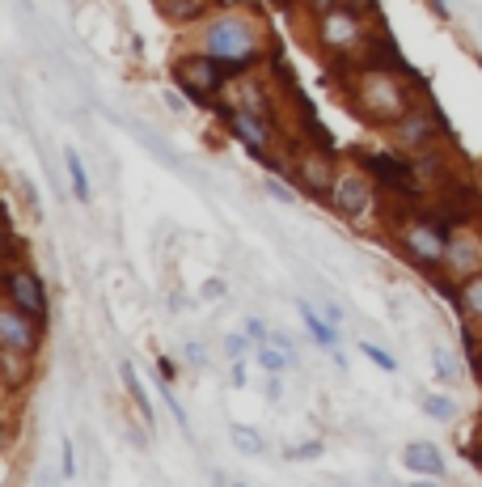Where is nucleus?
Instances as JSON below:
<instances>
[{"instance_id":"1","label":"nucleus","mask_w":482,"mask_h":487,"mask_svg":"<svg viewBox=\"0 0 482 487\" xmlns=\"http://www.w3.org/2000/svg\"><path fill=\"white\" fill-rule=\"evenodd\" d=\"M204 51L212 60H221L224 69H250V64H259V51L262 42L254 34L246 17H221V22H212L204 30Z\"/></svg>"},{"instance_id":"2","label":"nucleus","mask_w":482,"mask_h":487,"mask_svg":"<svg viewBox=\"0 0 482 487\" xmlns=\"http://www.w3.org/2000/svg\"><path fill=\"white\" fill-rule=\"evenodd\" d=\"M359 111L377 119V124H402L411 115V97L402 89V81L389 69H368L359 77Z\"/></svg>"},{"instance_id":"3","label":"nucleus","mask_w":482,"mask_h":487,"mask_svg":"<svg viewBox=\"0 0 482 487\" xmlns=\"http://www.w3.org/2000/svg\"><path fill=\"white\" fill-rule=\"evenodd\" d=\"M5 292H9V306H17L22 314H30L39 322L47 318V289L34 276V267H22V263L5 267Z\"/></svg>"},{"instance_id":"4","label":"nucleus","mask_w":482,"mask_h":487,"mask_svg":"<svg viewBox=\"0 0 482 487\" xmlns=\"http://www.w3.org/2000/svg\"><path fill=\"white\" fill-rule=\"evenodd\" d=\"M402 242H406V251H411L419 263L432 267V263H441V259H444L453 234L444 229V221H427V216H419V221L402 225Z\"/></svg>"},{"instance_id":"5","label":"nucleus","mask_w":482,"mask_h":487,"mask_svg":"<svg viewBox=\"0 0 482 487\" xmlns=\"http://www.w3.org/2000/svg\"><path fill=\"white\" fill-rule=\"evenodd\" d=\"M317 39H322L326 51H351V47L364 39V22H359L347 5H334V9H326L322 22H317Z\"/></svg>"},{"instance_id":"6","label":"nucleus","mask_w":482,"mask_h":487,"mask_svg":"<svg viewBox=\"0 0 482 487\" xmlns=\"http://www.w3.org/2000/svg\"><path fill=\"white\" fill-rule=\"evenodd\" d=\"M39 326H42L39 318L22 314L17 306L0 309V344H5V348H14V352H22V356H39V344H42Z\"/></svg>"},{"instance_id":"7","label":"nucleus","mask_w":482,"mask_h":487,"mask_svg":"<svg viewBox=\"0 0 482 487\" xmlns=\"http://www.w3.org/2000/svg\"><path fill=\"white\" fill-rule=\"evenodd\" d=\"M221 60L212 56H195V60H182L178 69H174V77H178L182 94H191V102H204L207 94H216L221 89Z\"/></svg>"},{"instance_id":"8","label":"nucleus","mask_w":482,"mask_h":487,"mask_svg":"<svg viewBox=\"0 0 482 487\" xmlns=\"http://www.w3.org/2000/svg\"><path fill=\"white\" fill-rule=\"evenodd\" d=\"M372 182L364 179V174H356V170H347V174H339L331 187V199L334 208L343 212V216H364V212L372 208Z\"/></svg>"},{"instance_id":"9","label":"nucleus","mask_w":482,"mask_h":487,"mask_svg":"<svg viewBox=\"0 0 482 487\" xmlns=\"http://www.w3.org/2000/svg\"><path fill=\"white\" fill-rule=\"evenodd\" d=\"M229 127H233V136L246 144L250 153H259V157H267V149H271V127H267V119L262 115H254V111H229Z\"/></svg>"},{"instance_id":"10","label":"nucleus","mask_w":482,"mask_h":487,"mask_svg":"<svg viewBox=\"0 0 482 487\" xmlns=\"http://www.w3.org/2000/svg\"><path fill=\"white\" fill-rule=\"evenodd\" d=\"M402 466L411 474H419V479H444V454L432 441H411L402 449Z\"/></svg>"},{"instance_id":"11","label":"nucleus","mask_w":482,"mask_h":487,"mask_svg":"<svg viewBox=\"0 0 482 487\" xmlns=\"http://www.w3.org/2000/svg\"><path fill=\"white\" fill-rule=\"evenodd\" d=\"M444 267H453L457 276H478L482 271V246L474 234H453L449 251H444Z\"/></svg>"},{"instance_id":"12","label":"nucleus","mask_w":482,"mask_h":487,"mask_svg":"<svg viewBox=\"0 0 482 487\" xmlns=\"http://www.w3.org/2000/svg\"><path fill=\"white\" fill-rule=\"evenodd\" d=\"M436 136H441V124H436L427 111H411L398 124V140L406 144V149H423V144H432Z\"/></svg>"},{"instance_id":"13","label":"nucleus","mask_w":482,"mask_h":487,"mask_svg":"<svg viewBox=\"0 0 482 487\" xmlns=\"http://www.w3.org/2000/svg\"><path fill=\"white\" fill-rule=\"evenodd\" d=\"M296 309H301V318H305V331H309V339H314L317 348H334V344H339V326H334L331 318H326V314H322V309L314 306V301H296Z\"/></svg>"},{"instance_id":"14","label":"nucleus","mask_w":482,"mask_h":487,"mask_svg":"<svg viewBox=\"0 0 482 487\" xmlns=\"http://www.w3.org/2000/svg\"><path fill=\"white\" fill-rule=\"evenodd\" d=\"M119 381H123V390L132 394V403H136L140 419L152 428V403H149V390H144V381L136 377V369H132V361H119Z\"/></svg>"},{"instance_id":"15","label":"nucleus","mask_w":482,"mask_h":487,"mask_svg":"<svg viewBox=\"0 0 482 487\" xmlns=\"http://www.w3.org/2000/svg\"><path fill=\"white\" fill-rule=\"evenodd\" d=\"M64 166H68L72 199H77V204H89V199H94V182H89V170H85L81 153H77V149H64Z\"/></svg>"},{"instance_id":"16","label":"nucleus","mask_w":482,"mask_h":487,"mask_svg":"<svg viewBox=\"0 0 482 487\" xmlns=\"http://www.w3.org/2000/svg\"><path fill=\"white\" fill-rule=\"evenodd\" d=\"M229 441H233V449L237 454H246V458H262V454H267L262 432L250 428V424H233V428H229Z\"/></svg>"},{"instance_id":"17","label":"nucleus","mask_w":482,"mask_h":487,"mask_svg":"<svg viewBox=\"0 0 482 487\" xmlns=\"http://www.w3.org/2000/svg\"><path fill=\"white\" fill-rule=\"evenodd\" d=\"M457 306H461V314H466V318L482 322V271H478V276H466V280H461Z\"/></svg>"},{"instance_id":"18","label":"nucleus","mask_w":482,"mask_h":487,"mask_svg":"<svg viewBox=\"0 0 482 487\" xmlns=\"http://www.w3.org/2000/svg\"><path fill=\"white\" fill-rule=\"evenodd\" d=\"M301 182L309 187V191H331V187H334V174H331V166H326L322 157H305Z\"/></svg>"},{"instance_id":"19","label":"nucleus","mask_w":482,"mask_h":487,"mask_svg":"<svg viewBox=\"0 0 482 487\" xmlns=\"http://www.w3.org/2000/svg\"><path fill=\"white\" fill-rule=\"evenodd\" d=\"M372 174H381V179L394 182V187H414L411 166H406V161H394V157H372Z\"/></svg>"},{"instance_id":"20","label":"nucleus","mask_w":482,"mask_h":487,"mask_svg":"<svg viewBox=\"0 0 482 487\" xmlns=\"http://www.w3.org/2000/svg\"><path fill=\"white\" fill-rule=\"evenodd\" d=\"M254 356H259V364L262 369H267V373H288L292 364H296V356H292V352H284V348H276V344H259V352H254Z\"/></svg>"},{"instance_id":"21","label":"nucleus","mask_w":482,"mask_h":487,"mask_svg":"<svg viewBox=\"0 0 482 487\" xmlns=\"http://www.w3.org/2000/svg\"><path fill=\"white\" fill-rule=\"evenodd\" d=\"M34 356H22V352L5 348V377H9V386H26L30 377H34Z\"/></svg>"},{"instance_id":"22","label":"nucleus","mask_w":482,"mask_h":487,"mask_svg":"<svg viewBox=\"0 0 482 487\" xmlns=\"http://www.w3.org/2000/svg\"><path fill=\"white\" fill-rule=\"evenodd\" d=\"M419 407H423L432 419H441V424H449V419L457 416V403L449 399V394H423V399H419Z\"/></svg>"},{"instance_id":"23","label":"nucleus","mask_w":482,"mask_h":487,"mask_svg":"<svg viewBox=\"0 0 482 487\" xmlns=\"http://www.w3.org/2000/svg\"><path fill=\"white\" fill-rule=\"evenodd\" d=\"M432 373L441 377L444 386H453L457 377H461V369H457V356H453V352H444V348H432Z\"/></svg>"},{"instance_id":"24","label":"nucleus","mask_w":482,"mask_h":487,"mask_svg":"<svg viewBox=\"0 0 482 487\" xmlns=\"http://www.w3.org/2000/svg\"><path fill=\"white\" fill-rule=\"evenodd\" d=\"M224 352H229V361H241V356H250V352H259V348H254V339H250L246 326H241V331L224 335Z\"/></svg>"},{"instance_id":"25","label":"nucleus","mask_w":482,"mask_h":487,"mask_svg":"<svg viewBox=\"0 0 482 487\" xmlns=\"http://www.w3.org/2000/svg\"><path fill=\"white\" fill-rule=\"evenodd\" d=\"M359 352H364V356H368V361L377 364V369H386V373H398V361H394V356H389V352L381 348V344L364 339V344H359Z\"/></svg>"},{"instance_id":"26","label":"nucleus","mask_w":482,"mask_h":487,"mask_svg":"<svg viewBox=\"0 0 482 487\" xmlns=\"http://www.w3.org/2000/svg\"><path fill=\"white\" fill-rule=\"evenodd\" d=\"M59 474L77 479V446H72V436H59Z\"/></svg>"},{"instance_id":"27","label":"nucleus","mask_w":482,"mask_h":487,"mask_svg":"<svg viewBox=\"0 0 482 487\" xmlns=\"http://www.w3.org/2000/svg\"><path fill=\"white\" fill-rule=\"evenodd\" d=\"M322 454H326V446H322V441H309V446L284 449V458H288V462H314V458H322Z\"/></svg>"},{"instance_id":"28","label":"nucleus","mask_w":482,"mask_h":487,"mask_svg":"<svg viewBox=\"0 0 482 487\" xmlns=\"http://www.w3.org/2000/svg\"><path fill=\"white\" fill-rule=\"evenodd\" d=\"M204 5L207 0H169L166 9H169V17H195V14H204Z\"/></svg>"},{"instance_id":"29","label":"nucleus","mask_w":482,"mask_h":487,"mask_svg":"<svg viewBox=\"0 0 482 487\" xmlns=\"http://www.w3.org/2000/svg\"><path fill=\"white\" fill-rule=\"evenodd\" d=\"M224 292H229V280H221V276H212L199 284V297H204V301H221Z\"/></svg>"},{"instance_id":"30","label":"nucleus","mask_w":482,"mask_h":487,"mask_svg":"<svg viewBox=\"0 0 482 487\" xmlns=\"http://www.w3.org/2000/svg\"><path fill=\"white\" fill-rule=\"evenodd\" d=\"M161 399H166V403H169V411H174V419H178V428H182V432L191 428V419H186V411H182V403H178V399H174V390H169V381H161Z\"/></svg>"},{"instance_id":"31","label":"nucleus","mask_w":482,"mask_h":487,"mask_svg":"<svg viewBox=\"0 0 482 487\" xmlns=\"http://www.w3.org/2000/svg\"><path fill=\"white\" fill-rule=\"evenodd\" d=\"M267 195L276 199V204H296V195H292L288 182H279V179H267Z\"/></svg>"},{"instance_id":"32","label":"nucleus","mask_w":482,"mask_h":487,"mask_svg":"<svg viewBox=\"0 0 482 487\" xmlns=\"http://www.w3.org/2000/svg\"><path fill=\"white\" fill-rule=\"evenodd\" d=\"M246 335L254 344H271V331H267V322L262 318H246Z\"/></svg>"},{"instance_id":"33","label":"nucleus","mask_w":482,"mask_h":487,"mask_svg":"<svg viewBox=\"0 0 482 487\" xmlns=\"http://www.w3.org/2000/svg\"><path fill=\"white\" fill-rule=\"evenodd\" d=\"M182 356H186V364H195V369H204V364H207V348H204V344H195V339L182 348Z\"/></svg>"},{"instance_id":"34","label":"nucleus","mask_w":482,"mask_h":487,"mask_svg":"<svg viewBox=\"0 0 482 487\" xmlns=\"http://www.w3.org/2000/svg\"><path fill=\"white\" fill-rule=\"evenodd\" d=\"M157 377H161V381H169V386H174V377H178V364L169 361V356H161V361H157Z\"/></svg>"},{"instance_id":"35","label":"nucleus","mask_w":482,"mask_h":487,"mask_svg":"<svg viewBox=\"0 0 482 487\" xmlns=\"http://www.w3.org/2000/svg\"><path fill=\"white\" fill-rule=\"evenodd\" d=\"M267 399H284V381H279V373H267Z\"/></svg>"},{"instance_id":"36","label":"nucleus","mask_w":482,"mask_h":487,"mask_svg":"<svg viewBox=\"0 0 482 487\" xmlns=\"http://www.w3.org/2000/svg\"><path fill=\"white\" fill-rule=\"evenodd\" d=\"M229 381H233L237 390L246 386V364H241V361H233V369H229Z\"/></svg>"},{"instance_id":"37","label":"nucleus","mask_w":482,"mask_h":487,"mask_svg":"<svg viewBox=\"0 0 482 487\" xmlns=\"http://www.w3.org/2000/svg\"><path fill=\"white\" fill-rule=\"evenodd\" d=\"M59 479H64V474H56V471H39V487H59Z\"/></svg>"},{"instance_id":"38","label":"nucleus","mask_w":482,"mask_h":487,"mask_svg":"<svg viewBox=\"0 0 482 487\" xmlns=\"http://www.w3.org/2000/svg\"><path fill=\"white\" fill-rule=\"evenodd\" d=\"M322 314H326V318H331L334 326H339V322H343V309L334 306V301H326V309H322Z\"/></svg>"},{"instance_id":"39","label":"nucleus","mask_w":482,"mask_h":487,"mask_svg":"<svg viewBox=\"0 0 482 487\" xmlns=\"http://www.w3.org/2000/svg\"><path fill=\"white\" fill-rule=\"evenodd\" d=\"M309 5H317V9H322V14H326V9H334V5H339V0H309Z\"/></svg>"},{"instance_id":"40","label":"nucleus","mask_w":482,"mask_h":487,"mask_svg":"<svg viewBox=\"0 0 482 487\" xmlns=\"http://www.w3.org/2000/svg\"><path fill=\"white\" fill-rule=\"evenodd\" d=\"M411 487H444L441 479H419V483H411Z\"/></svg>"},{"instance_id":"41","label":"nucleus","mask_w":482,"mask_h":487,"mask_svg":"<svg viewBox=\"0 0 482 487\" xmlns=\"http://www.w3.org/2000/svg\"><path fill=\"white\" fill-rule=\"evenodd\" d=\"M229 487H246V483H229Z\"/></svg>"}]
</instances>
